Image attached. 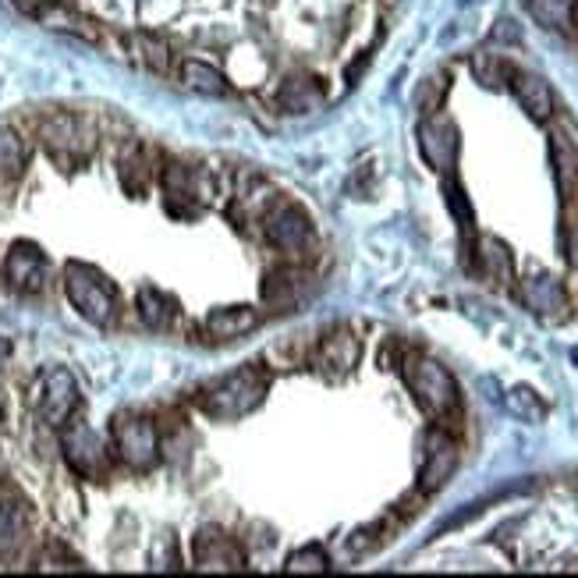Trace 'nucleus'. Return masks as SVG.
Wrapping results in <instances>:
<instances>
[{"instance_id": "f257e3e1", "label": "nucleus", "mask_w": 578, "mask_h": 578, "mask_svg": "<svg viewBox=\"0 0 578 578\" xmlns=\"http://www.w3.org/2000/svg\"><path fill=\"white\" fill-rule=\"evenodd\" d=\"M64 291H68V302L79 309L82 320H89L93 327H107L118 313V288L89 263L64 266Z\"/></svg>"}, {"instance_id": "f03ea898", "label": "nucleus", "mask_w": 578, "mask_h": 578, "mask_svg": "<svg viewBox=\"0 0 578 578\" xmlns=\"http://www.w3.org/2000/svg\"><path fill=\"white\" fill-rule=\"evenodd\" d=\"M266 394V380L256 369H238V373L224 376L217 387H210L203 398L206 415L213 419H242L252 408H259Z\"/></svg>"}, {"instance_id": "7ed1b4c3", "label": "nucleus", "mask_w": 578, "mask_h": 578, "mask_svg": "<svg viewBox=\"0 0 578 578\" xmlns=\"http://www.w3.org/2000/svg\"><path fill=\"white\" fill-rule=\"evenodd\" d=\"M408 387H412L415 401L433 415H447L451 408H458V383L433 359H415L408 366Z\"/></svg>"}, {"instance_id": "20e7f679", "label": "nucleus", "mask_w": 578, "mask_h": 578, "mask_svg": "<svg viewBox=\"0 0 578 578\" xmlns=\"http://www.w3.org/2000/svg\"><path fill=\"white\" fill-rule=\"evenodd\" d=\"M114 447L132 469H153L160 458L157 426L146 415H118L114 419Z\"/></svg>"}, {"instance_id": "39448f33", "label": "nucleus", "mask_w": 578, "mask_h": 578, "mask_svg": "<svg viewBox=\"0 0 578 578\" xmlns=\"http://www.w3.org/2000/svg\"><path fill=\"white\" fill-rule=\"evenodd\" d=\"M64 458H68L71 469L86 479H100L110 469L107 447H103V440L89 430L86 422H75V426L64 430Z\"/></svg>"}, {"instance_id": "423d86ee", "label": "nucleus", "mask_w": 578, "mask_h": 578, "mask_svg": "<svg viewBox=\"0 0 578 578\" xmlns=\"http://www.w3.org/2000/svg\"><path fill=\"white\" fill-rule=\"evenodd\" d=\"M79 408V383L64 366L47 369L40 383V415L50 426H64L71 419V412Z\"/></svg>"}, {"instance_id": "0eeeda50", "label": "nucleus", "mask_w": 578, "mask_h": 578, "mask_svg": "<svg viewBox=\"0 0 578 578\" xmlns=\"http://www.w3.org/2000/svg\"><path fill=\"white\" fill-rule=\"evenodd\" d=\"M4 274L15 284L18 291H40L47 284V256L32 242L11 245L8 263H4Z\"/></svg>"}, {"instance_id": "6e6552de", "label": "nucleus", "mask_w": 578, "mask_h": 578, "mask_svg": "<svg viewBox=\"0 0 578 578\" xmlns=\"http://www.w3.org/2000/svg\"><path fill=\"white\" fill-rule=\"evenodd\" d=\"M419 149L422 157L430 160V167L447 171L458 157V128L447 118H430L419 125Z\"/></svg>"}, {"instance_id": "1a4fd4ad", "label": "nucleus", "mask_w": 578, "mask_h": 578, "mask_svg": "<svg viewBox=\"0 0 578 578\" xmlns=\"http://www.w3.org/2000/svg\"><path fill=\"white\" fill-rule=\"evenodd\" d=\"M454 469H458V447H454V440L444 437V433H430V440H426V465H422L419 476L422 493H437L454 476Z\"/></svg>"}, {"instance_id": "9d476101", "label": "nucleus", "mask_w": 578, "mask_h": 578, "mask_svg": "<svg viewBox=\"0 0 578 578\" xmlns=\"http://www.w3.org/2000/svg\"><path fill=\"white\" fill-rule=\"evenodd\" d=\"M196 568L206 571H242L245 568V554L235 539H227L224 532L206 529L203 536L196 539Z\"/></svg>"}, {"instance_id": "9b49d317", "label": "nucleus", "mask_w": 578, "mask_h": 578, "mask_svg": "<svg viewBox=\"0 0 578 578\" xmlns=\"http://www.w3.org/2000/svg\"><path fill=\"white\" fill-rule=\"evenodd\" d=\"M511 93L532 121H547L554 114V93L547 79H539L532 71H511Z\"/></svg>"}, {"instance_id": "f8f14e48", "label": "nucleus", "mask_w": 578, "mask_h": 578, "mask_svg": "<svg viewBox=\"0 0 578 578\" xmlns=\"http://www.w3.org/2000/svg\"><path fill=\"white\" fill-rule=\"evenodd\" d=\"M29 539V511L22 500H0V561L18 557Z\"/></svg>"}, {"instance_id": "ddd939ff", "label": "nucleus", "mask_w": 578, "mask_h": 578, "mask_svg": "<svg viewBox=\"0 0 578 578\" xmlns=\"http://www.w3.org/2000/svg\"><path fill=\"white\" fill-rule=\"evenodd\" d=\"M270 242L281 245V249H302L309 242V220L295 206H284L281 213H274L270 220Z\"/></svg>"}, {"instance_id": "4468645a", "label": "nucleus", "mask_w": 578, "mask_h": 578, "mask_svg": "<svg viewBox=\"0 0 578 578\" xmlns=\"http://www.w3.org/2000/svg\"><path fill=\"white\" fill-rule=\"evenodd\" d=\"M522 295H525V305H529L532 313H539V316H554V313H561V309H564V291L550 274L529 277L525 288H522Z\"/></svg>"}, {"instance_id": "2eb2a0df", "label": "nucleus", "mask_w": 578, "mask_h": 578, "mask_svg": "<svg viewBox=\"0 0 578 578\" xmlns=\"http://www.w3.org/2000/svg\"><path fill=\"white\" fill-rule=\"evenodd\" d=\"M206 327H210L213 337H238L245 330L259 327V313L249 309V305H227V309H217V313L206 316Z\"/></svg>"}, {"instance_id": "dca6fc26", "label": "nucleus", "mask_w": 578, "mask_h": 578, "mask_svg": "<svg viewBox=\"0 0 578 578\" xmlns=\"http://www.w3.org/2000/svg\"><path fill=\"white\" fill-rule=\"evenodd\" d=\"M529 11L543 29H571L575 0H529Z\"/></svg>"}, {"instance_id": "f3484780", "label": "nucleus", "mask_w": 578, "mask_h": 578, "mask_svg": "<svg viewBox=\"0 0 578 578\" xmlns=\"http://www.w3.org/2000/svg\"><path fill=\"white\" fill-rule=\"evenodd\" d=\"M504 408H508L515 419L522 422H543L547 419V405L539 401V394L532 391V387H511L508 394H504Z\"/></svg>"}, {"instance_id": "a211bd4d", "label": "nucleus", "mask_w": 578, "mask_h": 578, "mask_svg": "<svg viewBox=\"0 0 578 578\" xmlns=\"http://www.w3.org/2000/svg\"><path fill=\"white\" fill-rule=\"evenodd\" d=\"M139 313L153 330H164V327H171V320H174V302L167 295H160L157 288H142L139 291Z\"/></svg>"}, {"instance_id": "6ab92c4d", "label": "nucleus", "mask_w": 578, "mask_h": 578, "mask_svg": "<svg viewBox=\"0 0 578 578\" xmlns=\"http://www.w3.org/2000/svg\"><path fill=\"white\" fill-rule=\"evenodd\" d=\"M185 86L196 89V93H203V96H224L227 93L224 75L206 61H185Z\"/></svg>"}, {"instance_id": "aec40b11", "label": "nucleus", "mask_w": 578, "mask_h": 578, "mask_svg": "<svg viewBox=\"0 0 578 578\" xmlns=\"http://www.w3.org/2000/svg\"><path fill=\"white\" fill-rule=\"evenodd\" d=\"M483 270L490 274V281L504 284L511 277V252L504 249V242L497 238H483Z\"/></svg>"}, {"instance_id": "412c9836", "label": "nucleus", "mask_w": 578, "mask_h": 578, "mask_svg": "<svg viewBox=\"0 0 578 578\" xmlns=\"http://www.w3.org/2000/svg\"><path fill=\"white\" fill-rule=\"evenodd\" d=\"M25 164V149L11 128H0V178H15Z\"/></svg>"}, {"instance_id": "4be33fe9", "label": "nucleus", "mask_w": 578, "mask_h": 578, "mask_svg": "<svg viewBox=\"0 0 578 578\" xmlns=\"http://www.w3.org/2000/svg\"><path fill=\"white\" fill-rule=\"evenodd\" d=\"M554 160H557V174H561V188L564 192H575L578 188V157L564 135H554Z\"/></svg>"}, {"instance_id": "5701e85b", "label": "nucleus", "mask_w": 578, "mask_h": 578, "mask_svg": "<svg viewBox=\"0 0 578 578\" xmlns=\"http://www.w3.org/2000/svg\"><path fill=\"white\" fill-rule=\"evenodd\" d=\"M327 568H330V561L320 547H305V550H298V554L288 557V568L284 571L295 575V571H327Z\"/></svg>"}, {"instance_id": "b1692460", "label": "nucleus", "mask_w": 578, "mask_h": 578, "mask_svg": "<svg viewBox=\"0 0 578 578\" xmlns=\"http://www.w3.org/2000/svg\"><path fill=\"white\" fill-rule=\"evenodd\" d=\"M568 263L578 270V227L568 235Z\"/></svg>"}, {"instance_id": "393cba45", "label": "nucleus", "mask_w": 578, "mask_h": 578, "mask_svg": "<svg viewBox=\"0 0 578 578\" xmlns=\"http://www.w3.org/2000/svg\"><path fill=\"white\" fill-rule=\"evenodd\" d=\"M15 4L22 11H29V15H36V11H40V0H15Z\"/></svg>"}, {"instance_id": "a878e982", "label": "nucleus", "mask_w": 578, "mask_h": 578, "mask_svg": "<svg viewBox=\"0 0 578 578\" xmlns=\"http://www.w3.org/2000/svg\"><path fill=\"white\" fill-rule=\"evenodd\" d=\"M4 355H8V344H4V341H0V359H4Z\"/></svg>"}, {"instance_id": "bb28decb", "label": "nucleus", "mask_w": 578, "mask_h": 578, "mask_svg": "<svg viewBox=\"0 0 578 578\" xmlns=\"http://www.w3.org/2000/svg\"><path fill=\"white\" fill-rule=\"evenodd\" d=\"M571 359H575V366H578V348H575V352H571Z\"/></svg>"}]
</instances>
